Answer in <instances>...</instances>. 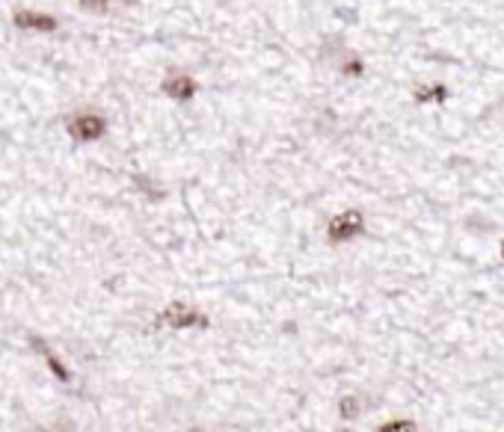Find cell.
<instances>
[{"mask_svg":"<svg viewBox=\"0 0 504 432\" xmlns=\"http://www.w3.org/2000/svg\"><path fill=\"white\" fill-rule=\"evenodd\" d=\"M362 228H365V219L359 210H344V214L330 219L327 237H330V243H348V240L362 234Z\"/></svg>","mask_w":504,"mask_h":432,"instance_id":"1","label":"cell"},{"mask_svg":"<svg viewBox=\"0 0 504 432\" xmlns=\"http://www.w3.org/2000/svg\"><path fill=\"white\" fill-rule=\"evenodd\" d=\"M104 131H107V122H104L98 113H80L69 122V133L75 136L78 142H96L104 136Z\"/></svg>","mask_w":504,"mask_h":432,"instance_id":"2","label":"cell"},{"mask_svg":"<svg viewBox=\"0 0 504 432\" xmlns=\"http://www.w3.org/2000/svg\"><path fill=\"white\" fill-rule=\"evenodd\" d=\"M161 323H166L170 329H193V326H208V317H202L196 308H190L184 302H172L163 308Z\"/></svg>","mask_w":504,"mask_h":432,"instance_id":"3","label":"cell"},{"mask_svg":"<svg viewBox=\"0 0 504 432\" xmlns=\"http://www.w3.org/2000/svg\"><path fill=\"white\" fill-rule=\"evenodd\" d=\"M163 92L170 95L172 101H190L196 95V80L190 75H178V71H172V75H166V80H163Z\"/></svg>","mask_w":504,"mask_h":432,"instance_id":"4","label":"cell"},{"mask_svg":"<svg viewBox=\"0 0 504 432\" xmlns=\"http://www.w3.org/2000/svg\"><path fill=\"white\" fill-rule=\"evenodd\" d=\"M12 24L21 27V30H39V33H51V30H57L54 18L33 12V9H18V12L12 15Z\"/></svg>","mask_w":504,"mask_h":432,"instance_id":"5","label":"cell"},{"mask_svg":"<svg viewBox=\"0 0 504 432\" xmlns=\"http://www.w3.org/2000/svg\"><path fill=\"white\" fill-rule=\"evenodd\" d=\"M42 350H45V344H42ZM45 361H48L51 370H54V376H57V379H62V382H69V370L60 364V358H57L54 353H48V350H45Z\"/></svg>","mask_w":504,"mask_h":432,"instance_id":"6","label":"cell"},{"mask_svg":"<svg viewBox=\"0 0 504 432\" xmlns=\"http://www.w3.org/2000/svg\"><path fill=\"white\" fill-rule=\"evenodd\" d=\"M415 98L422 101V104L433 101V98H439V101H442V98H445V89H442V86H430V89L424 86V89H415Z\"/></svg>","mask_w":504,"mask_h":432,"instance_id":"7","label":"cell"},{"mask_svg":"<svg viewBox=\"0 0 504 432\" xmlns=\"http://www.w3.org/2000/svg\"><path fill=\"white\" fill-rule=\"evenodd\" d=\"M339 412H341L344 417H356V415H359V400H356V397H341Z\"/></svg>","mask_w":504,"mask_h":432,"instance_id":"8","label":"cell"},{"mask_svg":"<svg viewBox=\"0 0 504 432\" xmlns=\"http://www.w3.org/2000/svg\"><path fill=\"white\" fill-rule=\"evenodd\" d=\"M380 432H415V426L409 420H392V424H383Z\"/></svg>","mask_w":504,"mask_h":432,"instance_id":"9","label":"cell"},{"mask_svg":"<svg viewBox=\"0 0 504 432\" xmlns=\"http://www.w3.org/2000/svg\"><path fill=\"white\" fill-rule=\"evenodd\" d=\"M83 9H89V12H104L107 9V0H80Z\"/></svg>","mask_w":504,"mask_h":432,"instance_id":"10","label":"cell"},{"mask_svg":"<svg viewBox=\"0 0 504 432\" xmlns=\"http://www.w3.org/2000/svg\"><path fill=\"white\" fill-rule=\"evenodd\" d=\"M501 258H504V243H501Z\"/></svg>","mask_w":504,"mask_h":432,"instance_id":"11","label":"cell"}]
</instances>
